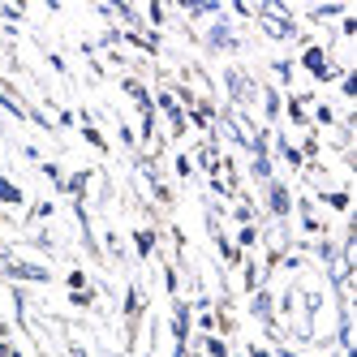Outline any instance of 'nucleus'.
<instances>
[{"mask_svg":"<svg viewBox=\"0 0 357 357\" xmlns=\"http://www.w3.org/2000/svg\"><path fill=\"white\" fill-rule=\"evenodd\" d=\"M13 271H17V275H26V280H43V271H39V267H13Z\"/></svg>","mask_w":357,"mask_h":357,"instance_id":"1","label":"nucleus"}]
</instances>
